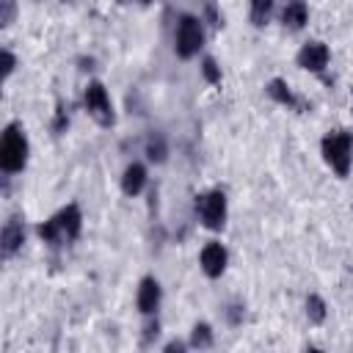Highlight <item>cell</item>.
I'll return each mask as SVG.
<instances>
[{"label": "cell", "mask_w": 353, "mask_h": 353, "mask_svg": "<svg viewBox=\"0 0 353 353\" xmlns=\"http://www.w3.org/2000/svg\"><path fill=\"white\" fill-rule=\"evenodd\" d=\"M36 234L47 248H66L74 240H80V234H83V210H80V204L69 201L61 210H55L50 218H44L36 226Z\"/></svg>", "instance_id": "cell-1"}, {"label": "cell", "mask_w": 353, "mask_h": 353, "mask_svg": "<svg viewBox=\"0 0 353 353\" xmlns=\"http://www.w3.org/2000/svg\"><path fill=\"white\" fill-rule=\"evenodd\" d=\"M30 160V138L19 121H8L0 135V168L6 176L22 174Z\"/></svg>", "instance_id": "cell-2"}, {"label": "cell", "mask_w": 353, "mask_h": 353, "mask_svg": "<svg viewBox=\"0 0 353 353\" xmlns=\"http://www.w3.org/2000/svg\"><path fill=\"white\" fill-rule=\"evenodd\" d=\"M320 157L339 179H345L353 168V130L345 127L328 130L320 138Z\"/></svg>", "instance_id": "cell-3"}, {"label": "cell", "mask_w": 353, "mask_h": 353, "mask_svg": "<svg viewBox=\"0 0 353 353\" xmlns=\"http://www.w3.org/2000/svg\"><path fill=\"white\" fill-rule=\"evenodd\" d=\"M193 212H196L199 223L207 232H223L226 229V221H229V199H226V190L223 188L201 190L193 199Z\"/></svg>", "instance_id": "cell-4"}, {"label": "cell", "mask_w": 353, "mask_h": 353, "mask_svg": "<svg viewBox=\"0 0 353 353\" xmlns=\"http://www.w3.org/2000/svg\"><path fill=\"white\" fill-rule=\"evenodd\" d=\"M204 22L196 14H179L174 25V55L179 61H190L204 50Z\"/></svg>", "instance_id": "cell-5"}, {"label": "cell", "mask_w": 353, "mask_h": 353, "mask_svg": "<svg viewBox=\"0 0 353 353\" xmlns=\"http://www.w3.org/2000/svg\"><path fill=\"white\" fill-rule=\"evenodd\" d=\"M83 108L99 127H113L116 124V105L102 80H88L83 88Z\"/></svg>", "instance_id": "cell-6"}, {"label": "cell", "mask_w": 353, "mask_h": 353, "mask_svg": "<svg viewBox=\"0 0 353 353\" xmlns=\"http://www.w3.org/2000/svg\"><path fill=\"white\" fill-rule=\"evenodd\" d=\"M295 63H298V69H303V72L320 77V74H325V69H328V63H331V47H328L323 39H309V41H303V44L298 47Z\"/></svg>", "instance_id": "cell-7"}, {"label": "cell", "mask_w": 353, "mask_h": 353, "mask_svg": "<svg viewBox=\"0 0 353 353\" xmlns=\"http://www.w3.org/2000/svg\"><path fill=\"white\" fill-rule=\"evenodd\" d=\"M199 268H201V273L207 279H212V281L221 279L226 273V268H229V251H226V245L221 240H207L201 245V251H199Z\"/></svg>", "instance_id": "cell-8"}, {"label": "cell", "mask_w": 353, "mask_h": 353, "mask_svg": "<svg viewBox=\"0 0 353 353\" xmlns=\"http://www.w3.org/2000/svg\"><path fill=\"white\" fill-rule=\"evenodd\" d=\"M163 306V284L157 276L146 273L141 281H138V290H135V309L143 314V317H152L157 314Z\"/></svg>", "instance_id": "cell-9"}, {"label": "cell", "mask_w": 353, "mask_h": 353, "mask_svg": "<svg viewBox=\"0 0 353 353\" xmlns=\"http://www.w3.org/2000/svg\"><path fill=\"white\" fill-rule=\"evenodd\" d=\"M25 240H28L25 221H22L19 215L6 218V223H3V229H0V251H3V256H6V259L17 256V254L22 251V245H25Z\"/></svg>", "instance_id": "cell-10"}, {"label": "cell", "mask_w": 353, "mask_h": 353, "mask_svg": "<svg viewBox=\"0 0 353 353\" xmlns=\"http://www.w3.org/2000/svg\"><path fill=\"white\" fill-rule=\"evenodd\" d=\"M146 185H149V168H146V163H141V160L127 163L124 171H121V193L127 199H135V196H141L146 190Z\"/></svg>", "instance_id": "cell-11"}, {"label": "cell", "mask_w": 353, "mask_h": 353, "mask_svg": "<svg viewBox=\"0 0 353 353\" xmlns=\"http://www.w3.org/2000/svg\"><path fill=\"white\" fill-rule=\"evenodd\" d=\"M279 22L290 33L303 30L309 25V3L306 0H284V6L279 11Z\"/></svg>", "instance_id": "cell-12"}, {"label": "cell", "mask_w": 353, "mask_h": 353, "mask_svg": "<svg viewBox=\"0 0 353 353\" xmlns=\"http://www.w3.org/2000/svg\"><path fill=\"white\" fill-rule=\"evenodd\" d=\"M265 94H268L276 105H281V108H287V110H301V108H303V99L292 91V85H290L284 77H270V80L265 83Z\"/></svg>", "instance_id": "cell-13"}, {"label": "cell", "mask_w": 353, "mask_h": 353, "mask_svg": "<svg viewBox=\"0 0 353 353\" xmlns=\"http://www.w3.org/2000/svg\"><path fill=\"white\" fill-rule=\"evenodd\" d=\"M143 154H146V163L152 165H163L168 160V138L163 130H152L143 141Z\"/></svg>", "instance_id": "cell-14"}, {"label": "cell", "mask_w": 353, "mask_h": 353, "mask_svg": "<svg viewBox=\"0 0 353 353\" xmlns=\"http://www.w3.org/2000/svg\"><path fill=\"white\" fill-rule=\"evenodd\" d=\"M188 345L190 350H210L215 345V331L207 320H196L190 325V334H188Z\"/></svg>", "instance_id": "cell-15"}, {"label": "cell", "mask_w": 353, "mask_h": 353, "mask_svg": "<svg viewBox=\"0 0 353 353\" xmlns=\"http://www.w3.org/2000/svg\"><path fill=\"white\" fill-rule=\"evenodd\" d=\"M276 17V0H248V22L254 28H268Z\"/></svg>", "instance_id": "cell-16"}, {"label": "cell", "mask_w": 353, "mask_h": 353, "mask_svg": "<svg viewBox=\"0 0 353 353\" xmlns=\"http://www.w3.org/2000/svg\"><path fill=\"white\" fill-rule=\"evenodd\" d=\"M303 314H306L309 325H323L328 320V303H325V298L317 295V292H309L306 301H303Z\"/></svg>", "instance_id": "cell-17"}, {"label": "cell", "mask_w": 353, "mask_h": 353, "mask_svg": "<svg viewBox=\"0 0 353 353\" xmlns=\"http://www.w3.org/2000/svg\"><path fill=\"white\" fill-rule=\"evenodd\" d=\"M199 72H201V77H204L210 85H221V80H223V72H221V66H218V61H215L212 55H204V58H201Z\"/></svg>", "instance_id": "cell-18"}, {"label": "cell", "mask_w": 353, "mask_h": 353, "mask_svg": "<svg viewBox=\"0 0 353 353\" xmlns=\"http://www.w3.org/2000/svg\"><path fill=\"white\" fill-rule=\"evenodd\" d=\"M157 336H160V320H157V314H152V317H146V320H143L141 345H143V347H152V345L157 342Z\"/></svg>", "instance_id": "cell-19"}, {"label": "cell", "mask_w": 353, "mask_h": 353, "mask_svg": "<svg viewBox=\"0 0 353 353\" xmlns=\"http://www.w3.org/2000/svg\"><path fill=\"white\" fill-rule=\"evenodd\" d=\"M223 317H226L229 325H240V323L245 320V306H243V303H229V306L223 309Z\"/></svg>", "instance_id": "cell-20"}, {"label": "cell", "mask_w": 353, "mask_h": 353, "mask_svg": "<svg viewBox=\"0 0 353 353\" xmlns=\"http://www.w3.org/2000/svg\"><path fill=\"white\" fill-rule=\"evenodd\" d=\"M3 14H0V28H11L17 19V0H0Z\"/></svg>", "instance_id": "cell-21"}, {"label": "cell", "mask_w": 353, "mask_h": 353, "mask_svg": "<svg viewBox=\"0 0 353 353\" xmlns=\"http://www.w3.org/2000/svg\"><path fill=\"white\" fill-rule=\"evenodd\" d=\"M14 72H17V55L8 47H3V80H11Z\"/></svg>", "instance_id": "cell-22"}, {"label": "cell", "mask_w": 353, "mask_h": 353, "mask_svg": "<svg viewBox=\"0 0 353 353\" xmlns=\"http://www.w3.org/2000/svg\"><path fill=\"white\" fill-rule=\"evenodd\" d=\"M66 127H69V116H66L63 105H58V108H55V119H52V132H55V135H63Z\"/></svg>", "instance_id": "cell-23"}, {"label": "cell", "mask_w": 353, "mask_h": 353, "mask_svg": "<svg viewBox=\"0 0 353 353\" xmlns=\"http://www.w3.org/2000/svg\"><path fill=\"white\" fill-rule=\"evenodd\" d=\"M163 350H165V353H174V350H176V353H182V350H190V345H188V342H182V339H171V342H165V345H163Z\"/></svg>", "instance_id": "cell-24"}, {"label": "cell", "mask_w": 353, "mask_h": 353, "mask_svg": "<svg viewBox=\"0 0 353 353\" xmlns=\"http://www.w3.org/2000/svg\"><path fill=\"white\" fill-rule=\"evenodd\" d=\"M141 6H152V3H157V0H138Z\"/></svg>", "instance_id": "cell-25"}]
</instances>
